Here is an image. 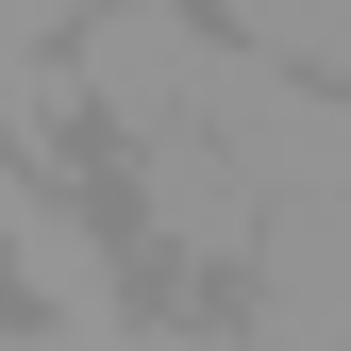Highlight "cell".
Returning a JSON list of instances; mask_svg holds the SVG:
<instances>
[{
	"mask_svg": "<svg viewBox=\"0 0 351 351\" xmlns=\"http://www.w3.org/2000/svg\"><path fill=\"white\" fill-rule=\"evenodd\" d=\"M217 335H268V351H351V184L285 201L268 234H251L234 301H217Z\"/></svg>",
	"mask_w": 351,
	"mask_h": 351,
	"instance_id": "obj_1",
	"label": "cell"
},
{
	"mask_svg": "<svg viewBox=\"0 0 351 351\" xmlns=\"http://www.w3.org/2000/svg\"><path fill=\"white\" fill-rule=\"evenodd\" d=\"M217 17H234V34H268V51H301V67H318V0H217Z\"/></svg>",
	"mask_w": 351,
	"mask_h": 351,
	"instance_id": "obj_2",
	"label": "cell"
},
{
	"mask_svg": "<svg viewBox=\"0 0 351 351\" xmlns=\"http://www.w3.org/2000/svg\"><path fill=\"white\" fill-rule=\"evenodd\" d=\"M318 67H335V84H351V0H318Z\"/></svg>",
	"mask_w": 351,
	"mask_h": 351,
	"instance_id": "obj_3",
	"label": "cell"
}]
</instances>
